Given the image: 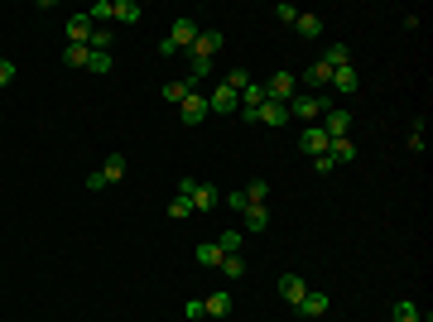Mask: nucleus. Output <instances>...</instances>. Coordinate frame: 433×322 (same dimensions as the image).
I'll return each instance as SVG.
<instances>
[{
  "label": "nucleus",
  "instance_id": "nucleus-13",
  "mask_svg": "<svg viewBox=\"0 0 433 322\" xmlns=\"http://www.w3.org/2000/svg\"><path fill=\"white\" fill-rule=\"evenodd\" d=\"M308 294V284H303V279H298V274H284V279H279V298H284V303H294L298 308V298Z\"/></svg>",
  "mask_w": 433,
  "mask_h": 322
},
{
  "label": "nucleus",
  "instance_id": "nucleus-33",
  "mask_svg": "<svg viewBox=\"0 0 433 322\" xmlns=\"http://www.w3.org/2000/svg\"><path fill=\"white\" fill-rule=\"evenodd\" d=\"M169 216H173V221L193 216V202H188V197H173V202H169Z\"/></svg>",
  "mask_w": 433,
  "mask_h": 322
},
{
  "label": "nucleus",
  "instance_id": "nucleus-37",
  "mask_svg": "<svg viewBox=\"0 0 433 322\" xmlns=\"http://www.w3.org/2000/svg\"><path fill=\"white\" fill-rule=\"evenodd\" d=\"M183 313H188V318H202V313H207V303H202V298H188V303H183Z\"/></svg>",
  "mask_w": 433,
  "mask_h": 322
},
{
  "label": "nucleus",
  "instance_id": "nucleus-14",
  "mask_svg": "<svg viewBox=\"0 0 433 322\" xmlns=\"http://www.w3.org/2000/svg\"><path fill=\"white\" fill-rule=\"evenodd\" d=\"M111 20H116V25H135L140 5H135V0H111Z\"/></svg>",
  "mask_w": 433,
  "mask_h": 322
},
{
  "label": "nucleus",
  "instance_id": "nucleus-10",
  "mask_svg": "<svg viewBox=\"0 0 433 322\" xmlns=\"http://www.w3.org/2000/svg\"><path fill=\"white\" fill-rule=\"evenodd\" d=\"M255 120H260V125H270V130H279V125H289V106H279V101H265V106L255 111Z\"/></svg>",
  "mask_w": 433,
  "mask_h": 322
},
{
  "label": "nucleus",
  "instance_id": "nucleus-4",
  "mask_svg": "<svg viewBox=\"0 0 433 322\" xmlns=\"http://www.w3.org/2000/svg\"><path fill=\"white\" fill-rule=\"evenodd\" d=\"M265 97L279 101V106H289V101L298 97V78H294V73H274V78L265 82Z\"/></svg>",
  "mask_w": 433,
  "mask_h": 322
},
{
  "label": "nucleus",
  "instance_id": "nucleus-25",
  "mask_svg": "<svg viewBox=\"0 0 433 322\" xmlns=\"http://www.w3.org/2000/svg\"><path fill=\"white\" fill-rule=\"evenodd\" d=\"M193 260H197V265H202V269H216V265H221V245H197V255H193Z\"/></svg>",
  "mask_w": 433,
  "mask_h": 322
},
{
  "label": "nucleus",
  "instance_id": "nucleus-3",
  "mask_svg": "<svg viewBox=\"0 0 433 322\" xmlns=\"http://www.w3.org/2000/svg\"><path fill=\"white\" fill-rule=\"evenodd\" d=\"M212 54H221V29H202L197 44L188 49V58L197 63V68H212Z\"/></svg>",
  "mask_w": 433,
  "mask_h": 322
},
{
  "label": "nucleus",
  "instance_id": "nucleus-17",
  "mask_svg": "<svg viewBox=\"0 0 433 322\" xmlns=\"http://www.w3.org/2000/svg\"><path fill=\"white\" fill-rule=\"evenodd\" d=\"M193 92H197V87H193L188 78H178V82H169V87H164V101H173V106H183V101H188Z\"/></svg>",
  "mask_w": 433,
  "mask_h": 322
},
{
  "label": "nucleus",
  "instance_id": "nucleus-30",
  "mask_svg": "<svg viewBox=\"0 0 433 322\" xmlns=\"http://www.w3.org/2000/svg\"><path fill=\"white\" fill-rule=\"evenodd\" d=\"M390 318H395V322H419V318H424V313H419V308H414V303H409V298H400V303H395V313H390Z\"/></svg>",
  "mask_w": 433,
  "mask_h": 322
},
{
  "label": "nucleus",
  "instance_id": "nucleus-5",
  "mask_svg": "<svg viewBox=\"0 0 433 322\" xmlns=\"http://www.w3.org/2000/svg\"><path fill=\"white\" fill-rule=\"evenodd\" d=\"M197 34H202V29L183 15V20H173V29H169V39H164V44H169L173 54H183V49H193V44H197Z\"/></svg>",
  "mask_w": 433,
  "mask_h": 322
},
{
  "label": "nucleus",
  "instance_id": "nucleus-26",
  "mask_svg": "<svg viewBox=\"0 0 433 322\" xmlns=\"http://www.w3.org/2000/svg\"><path fill=\"white\" fill-rule=\"evenodd\" d=\"M63 63H68V68H87V63H92V49H87V44H68Z\"/></svg>",
  "mask_w": 433,
  "mask_h": 322
},
{
  "label": "nucleus",
  "instance_id": "nucleus-21",
  "mask_svg": "<svg viewBox=\"0 0 433 322\" xmlns=\"http://www.w3.org/2000/svg\"><path fill=\"white\" fill-rule=\"evenodd\" d=\"M294 29L303 34V39H318V34H323V15H303V10H298Z\"/></svg>",
  "mask_w": 433,
  "mask_h": 322
},
{
  "label": "nucleus",
  "instance_id": "nucleus-32",
  "mask_svg": "<svg viewBox=\"0 0 433 322\" xmlns=\"http://www.w3.org/2000/svg\"><path fill=\"white\" fill-rule=\"evenodd\" d=\"M87 20H92V25H111V0H97V5L87 10Z\"/></svg>",
  "mask_w": 433,
  "mask_h": 322
},
{
  "label": "nucleus",
  "instance_id": "nucleus-23",
  "mask_svg": "<svg viewBox=\"0 0 433 322\" xmlns=\"http://www.w3.org/2000/svg\"><path fill=\"white\" fill-rule=\"evenodd\" d=\"M216 245H221V255H241L245 231H236V226H231V231H221V236H216Z\"/></svg>",
  "mask_w": 433,
  "mask_h": 322
},
{
  "label": "nucleus",
  "instance_id": "nucleus-1",
  "mask_svg": "<svg viewBox=\"0 0 433 322\" xmlns=\"http://www.w3.org/2000/svg\"><path fill=\"white\" fill-rule=\"evenodd\" d=\"M178 197H188L193 212H212V207H221V188H212V183H193V178L178 183Z\"/></svg>",
  "mask_w": 433,
  "mask_h": 322
},
{
  "label": "nucleus",
  "instance_id": "nucleus-31",
  "mask_svg": "<svg viewBox=\"0 0 433 322\" xmlns=\"http://www.w3.org/2000/svg\"><path fill=\"white\" fill-rule=\"evenodd\" d=\"M226 87H231V92H245V87H250V73H245V68H231V73H226Z\"/></svg>",
  "mask_w": 433,
  "mask_h": 322
},
{
  "label": "nucleus",
  "instance_id": "nucleus-38",
  "mask_svg": "<svg viewBox=\"0 0 433 322\" xmlns=\"http://www.w3.org/2000/svg\"><path fill=\"white\" fill-rule=\"evenodd\" d=\"M274 15H279L284 25H294V20H298V10H294V5H274Z\"/></svg>",
  "mask_w": 433,
  "mask_h": 322
},
{
  "label": "nucleus",
  "instance_id": "nucleus-15",
  "mask_svg": "<svg viewBox=\"0 0 433 322\" xmlns=\"http://www.w3.org/2000/svg\"><path fill=\"white\" fill-rule=\"evenodd\" d=\"M92 39V20L87 15H68V44H87Z\"/></svg>",
  "mask_w": 433,
  "mask_h": 322
},
{
  "label": "nucleus",
  "instance_id": "nucleus-20",
  "mask_svg": "<svg viewBox=\"0 0 433 322\" xmlns=\"http://www.w3.org/2000/svg\"><path fill=\"white\" fill-rule=\"evenodd\" d=\"M202 303H207V318H226V313H231V294H226V289H216V294H207Z\"/></svg>",
  "mask_w": 433,
  "mask_h": 322
},
{
  "label": "nucleus",
  "instance_id": "nucleus-11",
  "mask_svg": "<svg viewBox=\"0 0 433 322\" xmlns=\"http://www.w3.org/2000/svg\"><path fill=\"white\" fill-rule=\"evenodd\" d=\"M298 144H303V154H313V159H318V154L327 149V135H323V125H308V130L298 135Z\"/></svg>",
  "mask_w": 433,
  "mask_h": 322
},
{
  "label": "nucleus",
  "instance_id": "nucleus-16",
  "mask_svg": "<svg viewBox=\"0 0 433 322\" xmlns=\"http://www.w3.org/2000/svg\"><path fill=\"white\" fill-rule=\"evenodd\" d=\"M327 82H332V68H327L323 58H318V63H313V68L298 78V87H327Z\"/></svg>",
  "mask_w": 433,
  "mask_h": 322
},
{
  "label": "nucleus",
  "instance_id": "nucleus-2",
  "mask_svg": "<svg viewBox=\"0 0 433 322\" xmlns=\"http://www.w3.org/2000/svg\"><path fill=\"white\" fill-rule=\"evenodd\" d=\"M332 106L327 97H308V92H298L294 101H289V120H303V125H313V120H323V111Z\"/></svg>",
  "mask_w": 433,
  "mask_h": 322
},
{
  "label": "nucleus",
  "instance_id": "nucleus-28",
  "mask_svg": "<svg viewBox=\"0 0 433 322\" xmlns=\"http://www.w3.org/2000/svg\"><path fill=\"white\" fill-rule=\"evenodd\" d=\"M323 63H327V68H347V63H352V54H347V44H332V49L323 54Z\"/></svg>",
  "mask_w": 433,
  "mask_h": 322
},
{
  "label": "nucleus",
  "instance_id": "nucleus-8",
  "mask_svg": "<svg viewBox=\"0 0 433 322\" xmlns=\"http://www.w3.org/2000/svg\"><path fill=\"white\" fill-rule=\"evenodd\" d=\"M347 130H352V116L342 106H327L323 111V135L327 140H347Z\"/></svg>",
  "mask_w": 433,
  "mask_h": 322
},
{
  "label": "nucleus",
  "instance_id": "nucleus-7",
  "mask_svg": "<svg viewBox=\"0 0 433 322\" xmlns=\"http://www.w3.org/2000/svg\"><path fill=\"white\" fill-rule=\"evenodd\" d=\"M207 116H212V111H207V97H202V92H193L188 101L178 106V120H183V125H193V130H197V125H202Z\"/></svg>",
  "mask_w": 433,
  "mask_h": 322
},
{
  "label": "nucleus",
  "instance_id": "nucleus-12",
  "mask_svg": "<svg viewBox=\"0 0 433 322\" xmlns=\"http://www.w3.org/2000/svg\"><path fill=\"white\" fill-rule=\"evenodd\" d=\"M323 154H327L332 163H337V168H342V163H352V159H356V144H352V140H327V149H323Z\"/></svg>",
  "mask_w": 433,
  "mask_h": 322
},
{
  "label": "nucleus",
  "instance_id": "nucleus-24",
  "mask_svg": "<svg viewBox=\"0 0 433 322\" xmlns=\"http://www.w3.org/2000/svg\"><path fill=\"white\" fill-rule=\"evenodd\" d=\"M216 269L226 274V284H236V279L245 274V260H241V255H221V265H216Z\"/></svg>",
  "mask_w": 433,
  "mask_h": 322
},
{
  "label": "nucleus",
  "instance_id": "nucleus-34",
  "mask_svg": "<svg viewBox=\"0 0 433 322\" xmlns=\"http://www.w3.org/2000/svg\"><path fill=\"white\" fill-rule=\"evenodd\" d=\"M221 207H231V212H245V207H250V202H245V192H231V197H226V192H221Z\"/></svg>",
  "mask_w": 433,
  "mask_h": 322
},
{
  "label": "nucleus",
  "instance_id": "nucleus-22",
  "mask_svg": "<svg viewBox=\"0 0 433 322\" xmlns=\"http://www.w3.org/2000/svg\"><path fill=\"white\" fill-rule=\"evenodd\" d=\"M97 173H102V183H121V178H126V159H121V154H111Z\"/></svg>",
  "mask_w": 433,
  "mask_h": 322
},
{
  "label": "nucleus",
  "instance_id": "nucleus-40",
  "mask_svg": "<svg viewBox=\"0 0 433 322\" xmlns=\"http://www.w3.org/2000/svg\"><path fill=\"white\" fill-rule=\"evenodd\" d=\"M419 322H433V318H419Z\"/></svg>",
  "mask_w": 433,
  "mask_h": 322
},
{
  "label": "nucleus",
  "instance_id": "nucleus-27",
  "mask_svg": "<svg viewBox=\"0 0 433 322\" xmlns=\"http://www.w3.org/2000/svg\"><path fill=\"white\" fill-rule=\"evenodd\" d=\"M245 202H250V207H265V202H270V183H260V178H255V183L245 188Z\"/></svg>",
  "mask_w": 433,
  "mask_h": 322
},
{
  "label": "nucleus",
  "instance_id": "nucleus-39",
  "mask_svg": "<svg viewBox=\"0 0 433 322\" xmlns=\"http://www.w3.org/2000/svg\"><path fill=\"white\" fill-rule=\"evenodd\" d=\"M313 168H318V173H337V163L327 159V154H318V159H313Z\"/></svg>",
  "mask_w": 433,
  "mask_h": 322
},
{
  "label": "nucleus",
  "instance_id": "nucleus-6",
  "mask_svg": "<svg viewBox=\"0 0 433 322\" xmlns=\"http://www.w3.org/2000/svg\"><path fill=\"white\" fill-rule=\"evenodd\" d=\"M207 111H212V116H231V111H241V92H231L226 82H216V92H207Z\"/></svg>",
  "mask_w": 433,
  "mask_h": 322
},
{
  "label": "nucleus",
  "instance_id": "nucleus-29",
  "mask_svg": "<svg viewBox=\"0 0 433 322\" xmlns=\"http://www.w3.org/2000/svg\"><path fill=\"white\" fill-rule=\"evenodd\" d=\"M111 68H116V54H92V63H87V73H97V78H106Z\"/></svg>",
  "mask_w": 433,
  "mask_h": 322
},
{
  "label": "nucleus",
  "instance_id": "nucleus-9",
  "mask_svg": "<svg viewBox=\"0 0 433 322\" xmlns=\"http://www.w3.org/2000/svg\"><path fill=\"white\" fill-rule=\"evenodd\" d=\"M327 308H332V298H327L323 289H308V294L298 298V313H303V318H323Z\"/></svg>",
  "mask_w": 433,
  "mask_h": 322
},
{
  "label": "nucleus",
  "instance_id": "nucleus-18",
  "mask_svg": "<svg viewBox=\"0 0 433 322\" xmlns=\"http://www.w3.org/2000/svg\"><path fill=\"white\" fill-rule=\"evenodd\" d=\"M245 226L241 231H270V207H245Z\"/></svg>",
  "mask_w": 433,
  "mask_h": 322
},
{
  "label": "nucleus",
  "instance_id": "nucleus-35",
  "mask_svg": "<svg viewBox=\"0 0 433 322\" xmlns=\"http://www.w3.org/2000/svg\"><path fill=\"white\" fill-rule=\"evenodd\" d=\"M15 73H20V68H15L10 58H0V87H10V82H15Z\"/></svg>",
  "mask_w": 433,
  "mask_h": 322
},
{
  "label": "nucleus",
  "instance_id": "nucleus-36",
  "mask_svg": "<svg viewBox=\"0 0 433 322\" xmlns=\"http://www.w3.org/2000/svg\"><path fill=\"white\" fill-rule=\"evenodd\" d=\"M409 149H414V154L424 149V120H414V135H409Z\"/></svg>",
  "mask_w": 433,
  "mask_h": 322
},
{
  "label": "nucleus",
  "instance_id": "nucleus-19",
  "mask_svg": "<svg viewBox=\"0 0 433 322\" xmlns=\"http://www.w3.org/2000/svg\"><path fill=\"white\" fill-rule=\"evenodd\" d=\"M332 92H356V68L347 63V68H332V82H327Z\"/></svg>",
  "mask_w": 433,
  "mask_h": 322
}]
</instances>
